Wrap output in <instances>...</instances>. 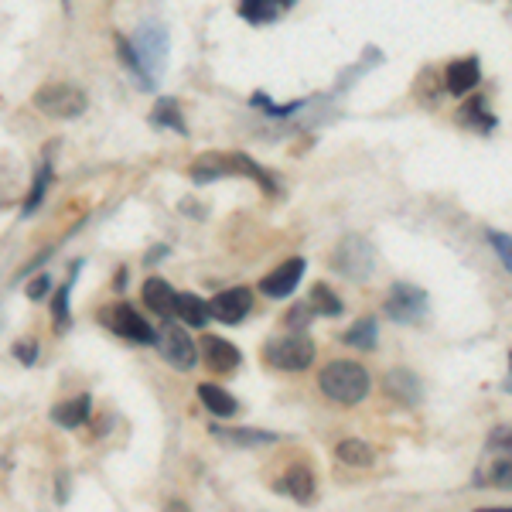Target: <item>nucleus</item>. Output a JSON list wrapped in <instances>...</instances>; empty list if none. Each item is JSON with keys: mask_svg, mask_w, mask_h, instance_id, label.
Masks as SVG:
<instances>
[{"mask_svg": "<svg viewBox=\"0 0 512 512\" xmlns=\"http://www.w3.org/2000/svg\"><path fill=\"white\" fill-rule=\"evenodd\" d=\"M318 386L321 393L328 396L332 403H342V407H355V403H362L369 396V386H373V379H369L366 369L359 366V362H328L325 369L318 373Z\"/></svg>", "mask_w": 512, "mask_h": 512, "instance_id": "f257e3e1", "label": "nucleus"}, {"mask_svg": "<svg viewBox=\"0 0 512 512\" xmlns=\"http://www.w3.org/2000/svg\"><path fill=\"white\" fill-rule=\"evenodd\" d=\"M48 185H52V158H45V161H41V168H38V178H35V185H31V192H28V198H24V205H21V219H28L31 212H35L38 205L45 202V192H48Z\"/></svg>", "mask_w": 512, "mask_h": 512, "instance_id": "393cba45", "label": "nucleus"}, {"mask_svg": "<svg viewBox=\"0 0 512 512\" xmlns=\"http://www.w3.org/2000/svg\"><path fill=\"white\" fill-rule=\"evenodd\" d=\"M291 4L294 0H284V4H280V0H243V4H239V18L250 21V24H270V21H277L280 11Z\"/></svg>", "mask_w": 512, "mask_h": 512, "instance_id": "6ab92c4d", "label": "nucleus"}, {"mask_svg": "<svg viewBox=\"0 0 512 512\" xmlns=\"http://www.w3.org/2000/svg\"><path fill=\"white\" fill-rule=\"evenodd\" d=\"M198 349H202V362L212 373H236L239 362H243V352L219 335H202L198 338Z\"/></svg>", "mask_w": 512, "mask_h": 512, "instance_id": "9b49d317", "label": "nucleus"}, {"mask_svg": "<svg viewBox=\"0 0 512 512\" xmlns=\"http://www.w3.org/2000/svg\"><path fill=\"white\" fill-rule=\"evenodd\" d=\"M284 489L291 492L297 502H311L315 499V475H311L304 465H294L284 478Z\"/></svg>", "mask_w": 512, "mask_h": 512, "instance_id": "a878e982", "label": "nucleus"}, {"mask_svg": "<svg viewBox=\"0 0 512 512\" xmlns=\"http://www.w3.org/2000/svg\"><path fill=\"white\" fill-rule=\"evenodd\" d=\"M48 287H52V280H48L45 274H41V277H35V280H31L28 287H24V294H28L31 301H41V297L48 294Z\"/></svg>", "mask_w": 512, "mask_h": 512, "instance_id": "72a5a7b5", "label": "nucleus"}, {"mask_svg": "<svg viewBox=\"0 0 512 512\" xmlns=\"http://www.w3.org/2000/svg\"><path fill=\"white\" fill-rule=\"evenodd\" d=\"M478 82H482V65H478V59H458L448 65V93L468 96Z\"/></svg>", "mask_w": 512, "mask_h": 512, "instance_id": "2eb2a0df", "label": "nucleus"}, {"mask_svg": "<svg viewBox=\"0 0 512 512\" xmlns=\"http://www.w3.org/2000/svg\"><path fill=\"white\" fill-rule=\"evenodd\" d=\"M168 253H171L168 246H154V253H147V263H158V260H164Z\"/></svg>", "mask_w": 512, "mask_h": 512, "instance_id": "e433bc0d", "label": "nucleus"}, {"mask_svg": "<svg viewBox=\"0 0 512 512\" xmlns=\"http://www.w3.org/2000/svg\"><path fill=\"white\" fill-rule=\"evenodd\" d=\"M130 52H134L144 79L151 82V86H158V79L164 72V59H168V31H164L158 21L140 24L137 38L130 41Z\"/></svg>", "mask_w": 512, "mask_h": 512, "instance_id": "f03ea898", "label": "nucleus"}, {"mask_svg": "<svg viewBox=\"0 0 512 512\" xmlns=\"http://www.w3.org/2000/svg\"><path fill=\"white\" fill-rule=\"evenodd\" d=\"M89 414H93V400L82 393V396H76V400L59 403V407L52 410V420L59 427H82L89 420Z\"/></svg>", "mask_w": 512, "mask_h": 512, "instance_id": "aec40b11", "label": "nucleus"}, {"mask_svg": "<svg viewBox=\"0 0 512 512\" xmlns=\"http://www.w3.org/2000/svg\"><path fill=\"white\" fill-rule=\"evenodd\" d=\"M263 359L274 369H284V373H304V369L315 362V342L308 335H277L263 345Z\"/></svg>", "mask_w": 512, "mask_h": 512, "instance_id": "20e7f679", "label": "nucleus"}, {"mask_svg": "<svg viewBox=\"0 0 512 512\" xmlns=\"http://www.w3.org/2000/svg\"><path fill=\"white\" fill-rule=\"evenodd\" d=\"M198 400L205 403L209 414H216L219 420H229L239 414V400L233 393H226V386H216V383H198Z\"/></svg>", "mask_w": 512, "mask_h": 512, "instance_id": "ddd939ff", "label": "nucleus"}, {"mask_svg": "<svg viewBox=\"0 0 512 512\" xmlns=\"http://www.w3.org/2000/svg\"><path fill=\"white\" fill-rule=\"evenodd\" d=\"M175 315L185 321L188 328H198V332L212 321L209 318V301H202V297L192 294V291L175 294Z\"/></svg>", "mask_w": 512, "mask_h": 512, "instance_id": "dca6fc26", "label": "nucleus"}, {"mask_svg": "<svg viewBox=\"0 0 512 512\" xmlns=\"http://www.w3.org/2000/svg\"><path fill=\"white\" fill-rule=\"evenodd\" d=\"M311 321H315V311H311V304H308V301L294 304V308L287 311V328H291L294 335H304V332H308Z\"/></svg>", "mask_w": 512, "mask_h": 512, "instance_id": "c85d7f7f", "label": "nucleus"}, {"mask_svg": "<svg viewBox=\"0 0 512 512\" xmlns=\"http://www.w3.org/2000/svg\"><path fill=\"white\" fill-rule=\"evenodd\" d=\"M250 311H253L250 287H229V291H222L209 301V318L222 321V325H239Z\"/></svg>", "mask_w": 512, "mask_h": 512, "instance_id": "6e6552de", "label": "nucleus"}, {"mask_svg": "<svg viewBox=\"0 0 512 512\" xmlns=\"http://www.w3.org/2000/svg\"><path fill=\"white\" fill-rule=\"evenodd\" d=\"M461 113H468V120H482V130H492V127H495V117L489 113V103H485L482 96L472 99V103H468Z\"/></svg>", "mask_w": 512, "mask_h": 512, "instance_id": "2f4dec72", "label": "nucleus"}, {"mask_svg": "<svg viewBox=\"0 0 512 512\" xmlns=\"http://www.w3.org/2000/svg\"><path fill=\"white\" fill-rule=\"evenodd\" d=\"M308 304H311V311H315V315H325V318H338L345 311L342 297H338L328 284H315V287H311Z\"/></svg>", "mask_w": 512, "mask_h": 512, "instance_id": "b1692460", "label": "nucleus"}, {"mask_svg": "<svg viewBox=\"0 0 512 512\" xmlns=\"http://www.w3.org/2000/svg\"><path fill=\"white\" fill-rule=\"evenodd\" d=\"M332 270L342 274L345 280H369L376 270V250L366 236H345L332 253Z\"/></svg>", "mask_w": 512, "mask_h": 512, "instance_id": "39448f33", "label": "nucleus"}, {"mask_svg": "<svg viewBox=\"0 0 512 512\" xmlns=\"http://www.w3.org/2000/svg\"><path fill=\"white\" fill-rule=\"evenodd\" d=\"M492 478H495V485H502V489H506V485H509V461H499Z\"/></svg>", "mask_w": 512, "mask_h": 512, "instance_id": "c9c22d12", "label": "nucleus"}, {"mask_svg": "<svg viewBox=\"0 0 512 512\" xmlns=\"http://www.w3.org/2000/svg\"><path fill=\"white\" fill-rule=\"evenodd\" d=\"M140 294H144V304L154 311V315L168 318L171 311H175V294L178 291L164 277H147L144 287H140Z\"/></svg>", "mask_w": 512, "mask_h": 512, "instance_id": "4468645a", "label": "nucleus"}, {"mask_svg": "<svg viewBox=\"0 0 512 512\" xmlns=\"http://www.w3.org/2000/svg\"><path fill=\"white\" fill-rule=\"evenodd\" d=\"M304 270H308V263H304L301 256L280 263L277 270H270V274L260 280V294L274 297V301H280V297H291L297 291V284H301Z\"/></svg>", "mask_w": 512, "mask_h": 512, "instance_id": "9d476101", "label": "nucleus"}, {"mask_svg": "<svg viewBox=\"0 0 512 512\" xmlns=\"http://www.w3.org/2000/svg\"><path fill=\"white\" fill-rule=\"evenodd\" d=\"M110 325L117 335L130 338V342H137V345H158V338H161L151 325H147V318L140 315L134 304H117L110 315Z\"/></svg>", "mask_w": 512, "mask_h": 512, "instance_id": "1a4fd4ad", "label": "nucleus"}, {"mask_svg": "<svg viewBox=\"0 0 512 512\" xmlns=\"http://www.w3.org/2000/svg\"><path fill=\"white\" fill-rule=\"evenodd\" d=\"M117 41V52H120V59H123V65H127L130 72L137 76V82H140V89H154L151 82L144 79V72H140V65H137V59H134V52H130V38H123V35H117L113 38Z\"/></svg>", "mask_w": 512, "mask_h": 512, "instance_id": "7c9ffc66", "label": "nucleus"}, {"mask_svg": "<svg viewBox=\"0 0 512 512\" xmlns=\"http://www.w3.org/2000/svg\"><path fill=\"white\" fill-rule=\"evenodd\" d=\"M158 345H161V352H164V359L171 362V366L178 369V373H188V369H195V362H198V349H195V342H192V335L185 332L181 325H168L164 332H158Z\"/></svg>", "mask_w": 512, "mask_h": 512, "instance_id": "0eeeda50", "label": "nucleus"}, {"mask_svg": "<svg viewBox=\"0 0 512 512\" xmlns=\"http://www.w3.org/2000/svg\"><path fill=\"white\" fill-rule=\"evenodd\" d=\"M345 345H352V349H362V352H373L379 345V325L376 318H359L349 332L342 335Z\"/></svg>", "mask_w": 512, "mask_h": 512, "instance_id": "4be33fe9", "label": "nucleus"}, {"mask_svg": "<svg viewBox=\"0 0 512 512\" xmlns=\"http://www.w3.org/2000/svg\"><path fill=\"white\" fill-rule=\"evenodd\" d=\"M82 270V263H76V267H72V277L65 280V287L59 294H55V325L59 328H69L72 325V315H69V294H72V287H76V274Z\"/></svg>", "mask_w": 512, "mask_h": 512, "instance_id": "cd10ccee", "label": "nucleus"}, {"mask_svg": "<svg viewBox=\"0 0 512 512\" xmlns=\"http://www.w3.org/2000/svg\"><path fill=\"white\" fill-rule=\"evenodd\" d=\"M233 164H236L233 171H243L246 178H256V181H260V188H263L267 195H277V181L270 178L267 171H263V164H256L253 158H246V154H233Z\"/></svg>", "mask_w": 512, "mask_h": 512, "instance_id": "bb28decb", "label": "nucleus"}, {"mask_svg": "<svg viewBox=\"0 0 512 512\" xmlns=\"http://www.w3.org/2000/svg\"><path fill=\"white\" fill-rule=\"evenodd\" d=\"M151 123L161 130H175L178 137H188V123H185V113H181V103L171 96H161L151 110Z\"/></svg>", "mask_w": 512, "mask_h": 512, "instance_id": "f3484780", "label": "nucleus"}, {"mask_svg": "<svg viewBox=\"0 0 512 512\" xmlns=\"http://www.w3.org/2000/svg\"><path fill=\"white\" fill-rule=\"evenodd\" d=\"M489 243L495 246V253H499L502 267L512 270V256H509V233H495V229H489Z\"/></svg>", "mask_w": 512, "mask_h": 512, "instance_id": "473e14b6", "label": "nucleus"}, {"mask_svg": "<svg viewBox=\"0 0 512 512\" xmlns=\"http://www.w3.org/2000/svg\"><path fill=\"white\" fill-rule=\"evenodd\" d=\"M253 106H263V110H267V117H291V113H297L304 106V99H294V103H284V106H274L270 103V96L267 93H256L253 99H250Z\"/></svg>", "mask_w": 512, "mask_h": 512, "instance_id": "c756f323", "label": "nucleus"}, {"mask_svg": "<svg viewBox=\"0 0 512 512\" xmlns=\"http://www.w3.org/2000/svg\"><path fill=\"white\" fill-rule=\"evenodd\" d=\"M383 308L396 325H420V321H427V315H431V297H427L424 287L396 280L390 287V294H386Z\"/></svg>", "mask_w": 512, "mask_h": 512, "instance_id": "423d86ee", "label": "nucleus"}, {"mask_svg": "<svg viewBox=\"0 0 512 512\" xmlns=\"http://www.w3.org/2000/svg\"><path fill=\"white\" fill-rule=\"evenodd\" d=\"M212 434H216L219 441L243 444V448H256V444H274V441H280L274 431H253V427H212Z\"/></svg>", "mask_w": 512, "mask_h": 512, "instance_id": "412c9836", "label": "nucleus"}, {"mask_svg": "<svg viewBox=\"0 0 512 512\" xmlns=\"http://www.w3.org/2000/svg\"><path fill=\"white\" fill-rule=\"evenodd\" d=\"M89 99L76 82H45L35 93V110L52 120H76L86 113Z\"/></svg>", "mask_w": 512, "mask_h": 512, "instance_id": "7ed1b4c3", "label": "nucleus"}, {"mask_svg": "<svg viewBox=\"0 0 512 512\" xmlns=\"http://www.w3.org/2000/svg\"><path fill=\"white\" fill-rule=\"evenodd\" d=\"M335 454H338V461H345V465H352V468H369L376 458L373 448H369L366 441H359V437H345L335 448Z\"/></svg>", "mask_w": 512, "mask_h": 512, "instance_id": "5701e85b", "label": "nucleus"}, {"mask_svg": "<svg viewBox=\"0 0 512 512\" xmlns=\"http://www.w3.org/2000/svg\"><path fill=\"white\" fill-rule=\"evenodd\" d=\"M14 355H18L24 366H35V362H38V345L35 342H18V345H14Z\"/></svg>", "mask_w": 512, "mask_h": 512, "instance_id": "f704fd0d", "label": "nucleus"}, {"mask_svg": "<svg viewBox=\"0 0 512 512\" xmlns=\"http://www.w3.org/2000/svg\"><path fill=\"white\" fill-rule=\"evenodd\" d=\"M383 390L390 393L393 400H400L403 407H417V403L424 400L420 379H417V373H410V369H390L383 379Z\"/></svg>", "mask_w": 512, "mask_h": 512, "instance_id": "f8f14e48", "label": "nucleus"}, {"mask_svg": "<svg viewBox=\"0 0 512 512\" xmlns=\"http://www.w3.org/2000/svg\"><path fill=\"white\" fill-rule=\"evenodd\" d=\"M233 175V154H202L195 164H192V181L195 185H209V181H219Z\"/></svg>", "mask_w": 512, "mask_h": 512, "instance_id": "a211bd4d", "label": "nucleus"}]
</instances>
